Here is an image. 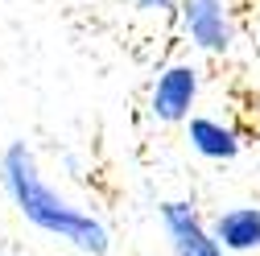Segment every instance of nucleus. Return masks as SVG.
I'll use <instances>...</instances> for the list:
<instances>
[{
	"label": "nucleus",
	"instance_id": "nucleus-5",
	"mask_svg": "<svg viewBox=\"0 0 260 256\" xmlns=\"http://www.w3.org/2000/svg\"><path fill=\"white\" fill-rule=\"evenodd\" d=\"M211 232L227 256H256L260 252V207H252V203L223 207L211 219Z\"/></svg>",
	"mask_w": 260,
	"mask_h": 256
},
{
	"label": "nucleus",
	"instance_id": "nucleus-4",
	"mask_svg": "<svg viewBox=\"0 0 260 256\" xmlns=\"http://www.w3.org/2000/svg\"><path fill=\"white\" fill-rule=\"evenodd\" d=\"M157 219H161V232H166L174 256H227L223 244H219L215 232H211V223L199 215L194 203L170 199V203L157 207Z\"/></svg>",
	"mask_w": 260,
	"mask_h": 256
},
{
	"label": "nucleus",
	"instance_id": "nucleus-7",
	"mask_svg": "<svg viewBox=\"0 0 260 256\" xmlns=\"http://www.w3.org/2000/svg\"><path fill=\"white\" fill-rule=\"evenodd\" d=\"M137 5H141L145 13H174L178 0H137Z\"/></svg>",
	"mask_w": 260,
	"mask_h": 256
},
{
	"label": "nucleus",
	"instance_id": "nucleus-6",
	"mask_svg": "<svg viewBox=\"0 0 260 256\" xmlns=\"http://www.w3.org/2000/svg\"><path fill=\"white\" fill-rule=\"evenodd\" d=\"M186 141L190 149L203 157V162H236V157L244 153V137L240 128H232L223 116H194L186 124Z\"/></svg>",
	"mask_w": 260,
	"mask_h": 256
},
{
	"label": "nucleus",
	"instance_id": "nucleus-2",
	"mask_svg": "<svg viewBox=\"0 0 260 256\" xmlns=\"http://www.w3.org/2000/svg\"><path fill=\"white\" fill-rule=\"evenodd\" d=\"M174 17L190 50L211 54V58H223L236 50V21H232L227 0H178Z\"/></svg>",
	"mask_w": 260,
	"mask_h": 256
},
{
	"label": "nucleus",
	"instance_id": "nucleus-3",
	"mask_svg": "<svg viewBox=\"0 0 260 256\" xmlns=\"http://www.w3.org/2000/svg\"><path fill=\"white\" fill-rule=\"evenodd\" d=\"M203 91V71L194 62H166L149 87V116L157 124H190Z\"/></svg>",
	"mask_w": 260,
	"mask_h": 256
},
{
	"label": "nucleus",
	"instance_id": "nucleus-1",
	"mask_svg": "<svg viewBox=\"0 0 260 256\" xmlns=\"http://www.w3.org/2000/svg\"><path fill=\"white\" fill-rule=\"evenodd\" d=\"M0 186H5L9 203L17 207V215L29 223V228L46 232L50 240L67 244V248H75L83 256H108L112 252L108 223L95 211L71 203L67 195H58V190L46 182L34 149H29L25 141H9L5 153H0Z\"/></svg>",
	"mask_w": 260,
	"mask_h": 256
}]
</instances>
